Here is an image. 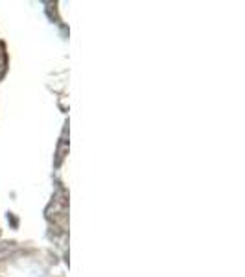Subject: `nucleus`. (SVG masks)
Returning <instances> with one entry per match:
<instances>
[]
</instances>
